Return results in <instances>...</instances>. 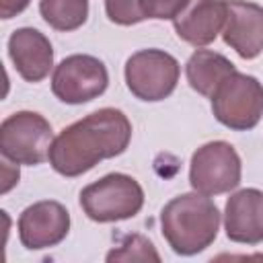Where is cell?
Segmentation results:
<instances>
[{
    "mask_svg": "<svg viewBox=\"0 0 263 263\" xmlns=\"http://www.w3.org/2000/svg\"><path fill=\"white\" fill-rule=\"evenodd\" d=\"M132 140L127 115L113 107H103L64 127L51 142L49 164L64 177H80L105 158L119 156Z\"/></svg>",
    "mask_w": 263,
    "mask_h": 263,
    "instance_id": "6da1fadb",
    "label": "cell"
},
{
    "mask_svg": "<svg viewBox=\"0 0 263 263\" xmlns=\"http://www.w3.org/2000/svg\"><path fill=\"white\" fill-rule=\"evenodd\" d=\"M220 210L199 191L173 197L160 212V232L168 247L183 257L205 251L218 236Z\"/></svg>",
    "mask_w": 263,
    "mask_h": 263,
    "instance_id": "7a4b0ae2",
    "label": "cell"
},
{
    "mask_svg": "<svg viewBox=\"0 0 263 263\" xmlns=\"http://www.w3.org/2000/svg\"><path fill=\"white\" fill-rule=\"evenodd\" d=\"M144 205L142 185L125 173H109L80 191V208L92 222L134 218Z\"/></svg>",
    "mask_w": 263,
    "mask_h": 263,
    "instance_id": "3957f363",
    "label": "cell"
},
{
    "mask_svg": "<svg viewBox=\"0 0 263 263\" xmlns=\"http://www.w3.org/2000/svg\"><path fill=\"white\" fill-rule=\"evenodd\" d=\"M51 123L35 111H16L0 123V152L12 164L35 166L49 158Z\"/></svg>",
    "mask_w": 263,
    "mask_h": 263,
    "instance_id": "277c9868",
    "label": "cell"
},
{
    "mask_svg": "<svg viewBox=\"0 0 263 263\" xmlns=\"http://www.w3.org/2000/svg\"><path fill=\"white\" fill-rule=\"evenodd\" d=\"M210 101L214 117L234 132L253 129L263 117V84L238 70L222 80Z\"/></svg>",
    "mask_w": 263,
    "mask_h": 263,
    "instance_id": "5b68a950",
    "label": "cell"
},
{
    "mask_svg": "<svg viewBox=\"0 0 263 263\" xmlns=\"http://www.w3.org/2000/svg\"><path fill=\"white\" fill-rule=\"evenodd\" d=\"M125 84L129 92L146 103L164 101L179 82L181 66L175 55L164 49H140L125 62Z\"/></svg>",
    "mask_w": 263,
    "mask_h": 263,
    "instance_id": "8992f818",
    "label": "cell"
},
{
    "mask_svg": "<svg viewBox=\"0 0 263 263\" xmlns=\"http://www.w3.org/2000/svg\"><path fill=\"white\" fill-rule=\"evenodd\" d=\"M242 162L232 144L214 140L199 146L189 162V183L203 195H220L238 187Z\"/></svg>",
    "mask_w": 263,
    "mask_h": 263,
    "instance_id": "52a82bcc",
    "label": "cell"
},
{
    "mask_svg": "<svg viewBox=\"0 0 263 263\" xmlns=\"http://www.w3.org/2000/svg\"><path fill=\"white\" fill-rule=\"evenodd\" d=\"M109 86L107 66L88 53L64 58L51 74V92L66 105H82L101 97Z\"/></svg>",
    "mask_w": 263,
    "mask_h": 263,
    "instance_id": "ba28073f",
    "label": "cell"
},
{
    "mask_svg": "<svg viewBox=\"0 0 263 263\" xmlns=\"http://www.w3.org/2000/svg\"><path fill=\"white\" fill-rule=\"evenodd\" d=\"M70 232V214L66 205L53 199L35 201L18 216V238L29 251H41L60 245Z\"/></svg>",
    "mask_w": 263,
    "mask_h": 263,
    "instance_id": "9c48e42d",
    "label": "cell"
},
{
    "mask_svg": "<svg viewBox=\"0 0 263 263\" xmlns=\"http://www.w3.org/2000/svg\"><path fill=\"white\" fill-rule=\"evenodd\" d=\"M222 39L242 60H255L263 51V6L247 0H226Z\"/></svg>",
    "mask_w": 263,
    "mask_h": 263,
    "instance_id": "30bf717a",
    "label": "cell"
},
{
    "mask_svg": "<svg viewBox=\"0 0 263 263\" xmlns=\"http://www.w3.org/2000/svg\"><path fill=\"white\" fill-rule=\"evenodd\" d=\"M226 0H189L173 18V27L185 43L193 47L210 45L224 29Z\"/></svg>",
    "mask_w": 263,
    "mask_h": 263,
    "instance_id": "8fae6325",
    "label": "cell"
},
{
    "mask_svg": "<svg viewBox=\"0 0 263 263\" xmlns=\"http://www.w3.org/2000/svg\"><path fill=\"white\" fill-rule=\"evenodd\" d=\"M224 230L232 242H263V191L247 187L232 193L224 208Z\"/></svg>",
    "mask_w": 263,
    "mask_h": 263,
    "instance_id": "7c38bea8",
    "label": "cell"
},
{
    "mask_svg": "<svg viewBox=\"0 0 263 263\" xmlns=\"http://www.w3.org/2000/svg\"><path fill=\"white\" fill-rule=\"evenodd\" d=\"M8 55L18 76L27 82H41L53 68V47L49 39L33 27L12 31L8 37Z\"/></svg>",
    "mask_w": 263,
    "mask_h": 263,
    "instance_id": "4fadbf2b",
    "label": "cell"
},
{
    "mask_svg": "<svg viewBox=\"0 0 263 263\" xmlns=\"http://www.w3.org/2000/svg\"><path fill=\"white\" fill-rule=\"evenodd\" d=\"M232 72H236L234 64L226 55H222L218 51H212V49L193 51L191 58L185 64V76H187L189 86L195 92H199L208 99L214 97L216 88Z\"/></svg>",
    "mask_w": 263,
    "mask_h": 263,
    "instance_id": "5bb4252c",
    "label": "cell"
},
{
    "mask_svg": "<svg viewBox=\"0 0 263 263\" xmlns=\"http://www.w3.org/2000/svg\"><path fill=\"white\" fill-rule=\"evenodd\" d=\"M43 21L62 33L80 29L88 18V0H39Z\"/></svg>",
    "mask_w": 263,
    "mask_h": 263,
    "instance_id": "9a60e30c",
    "label": "cell"
},
{
    "mask_svg": "<svg viewBox=\"0 0 263 263\" xmlns=\"http://www.w3.org/2000/svg\"><path fill=\"white\" fill-rule=\"evenodd\" d=\"M107 261H160V255L146 236L132 234L121 242L119 249H113L107 255Z\"/></svg>",
    "mask_w": 263,
    "mask_h": 263,
    "instance_id": "2e32d148",
    "label": "cell"
},
{
    "mask_svg": "<svg viewBox=\"0 0 263 263\" xmlns=\"http://www.w3.org/2000/svg\"><path fill=\"white\" fill-rule=\"evenodd\" d=\"M105 12L111 23L121 27L138 25L146 18L140 0H105Z\"/></svg>",
    "mask_w": 263,
    "mask_h": 263,
    "instance_id": "e0dca14e",
    "label": "cell"
},
{
    "mask_svg": "<svg viewBox=\"0 0 263 263\" xmlns=\"http://www.w3.org/2000/svg\"><path fill=\"white\" fill-rule=\"evenodd\" d=\"M189 0H140V6L144 10L146 18L156 21H173Z\"/></svg>",
    "mask_w": 263,
    "mask_h": 263,
    "instance_id": "ac0fdd59",
    "label": "cell"
},
{
    "mask_svg": "<svg viewBox=\"0 0 263 263\" xmlns=\"http://www.w3.org/2000/svg\"><path fill=\"white\" fill-rule=\"evenodd\" d=\"M29 2L31 0H0V16L4 21H8V18L21 14L29 6Z\"/></svg>",
    "mask_w": 263,
    "mask_h": 263,
    "instance_id": "d6986e66",
    "label": "cell"
}]
</instances>
